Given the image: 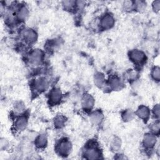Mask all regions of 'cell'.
I'll return each instance as SVG.
<instances>
[{
	"mask_svg": "<svg viewBox=\"0 0 160 160\" xmlns=\"http://www.w3.org/2000/svg\"><path fill=\"white\" fill-rule=\"evenodd\" d=\"M48 86L47 80L45 78H41L35 82L36 88L40 91L45 90Z\"/></svg>",
	"mask_w": 160,
	"mask_h": 160,
	"instance_id": "cell-6",
	"label": "cell"
},
{
	"mask_svg": "<svg viewBox=\"0 0 160 160\" xmlns=\"http://www.w3.org/2000/svg\"><path fill=\"white\" fill-rule=\"evenodd\" d=\"M103 119V116L99 112L96 111L93 113L91 116V121L93 124L97 125L101 123Z\"/></svg>",
	"mask_w": 160,
	"mask_h": 160,
	"instance_id": "cell-11",
	"label": "cell"
},
{
	"mask_svg": "<svg viewBox=\"0 0 160 160\" xmlns=\"http://www.w3.org/2000/svg\"><path fill=\"white\" fill-rule=\"evenodd\" d=\"M23 34L26 41L30 43L34 42L36 40V34L33 30H31V29H28V30H26L25 31H24Z\"/></svg>",
	"mask_w": 160,
	"mask_h": 160,
	"instance_id": "cell-5",
	"label": "cell"
},
{
	"mask_svg": "<svg viewBox=\"0 0 160 160\" xmlns=\"http://www.w3.org/2000/svg\"><path fill=\"white\" fill-rule=\"evenodd\" d=\"M28 11L25 8V7H23V8H21L18 13V16L21 19H26V17L28 16Z\"/></svg>",
	"mask_w": 160,
	"mask_h": 160,
	"instance_id": "cell-17",
	"label": "cell"
},
{
	"mask_svg": "<svg viewBox=\"0 0 160 160\" xmlns=\"http://www.w3.org/2000/svg\"><path fill=\"white\" fill-rule=\"evenodd\" d=\"M159 4H160L159 1H157L154 2L153 4V8H154L155 10L159 11V8H160V5Z\"/></svg>",
	"mask_w": 160,
	"mask_h": 160,
	"instance_id": "cell-25",
	"label": "cell"
},
{
	"mask_svg": "<svg viewBox=\"0 0 160 160\" xmlns=\"http://www.w3.org/2000/svg\"><path fill=\"white\" fill-rule=\"evenodd\" d=\"M159 68L158 67H156L152 73V76L155 79L159 80Z\"/></svg>",
	"mask_w": 160,
	"mask_h": 160,
	"instance_id": "cell-22",
	"label": "cell"
},
{
	"mask_svg": "<svg viewBox=\"0 0 160 160\" xmlns=\"http://www.w3.org/2000/svg\"><path fill=\"white\" fill-rule=\"evenodd\" d=\"M110 85L111 86V87L114 90H116V89H120L121 88L122 84L121 81H120L119 79L116 78H114L111 79Z\"/></svg>",
	"mask_w": 160,
	"mask_h": 160,
	"instance_id": "cell-16",
	"label": "cell"
},
{
	"mask_svg": "<svg viewBox=\"0 0 160 160\" xmlns=\"http://www.w3.org/2000/svg\"><path fill=\"white\" fill-rule=\"evenodd\" d=\"M42 56L43 54L41 51H40L39 49H36L31 53L30 60L33 63H36L40 62L41 60Z\"/></svg>",
	"mask_w": 160,
	"mask_h": 160,
	"instance_id": "cell-10",
	"label": "cell"
},
{
	"mask_svg": "<svg viewBox=\"0 0 160 160\" xmlns=\"http://www.w3.org/2000/svg\"><path fill=\"white\" fill-rule=\"evenodd\" d=\"M155 113L156 116H159V106H157L155 107Z\"/></svg>",
	"mask_w": 160,
	"mask_h": 160,
	"instance_id": "cell-26",
	"label": "cell"
},
{
	"mask_svg": "<svg viewBox=\"0 0 160 160\" xmlns=\"http://www.w3.org/2000/svg\"><path fill=\"white\" fill-rule=\"evenodd\" d=\"M58 150L61 155H67L71 150V144L68 141H61L58 147Z\"/></svg>",
	"mask_w": 160,
	"mask_h": 160,
	"instance_id": "cell-1",
	"label": "cell"
},
{
	"mask_svg": "<svg viewBox=\"0 0 160 160\" xmlns=\"http://www.w3.org/2000/svg\"><path fill=\"white\" fill-rule=\"evenodd\" d=\"M135 5L138 10H141L145 8V3L143 1H137L135 3Z\"/></svg>",
	"mask_w": 160,
	"mask_h": 160,
	"instance_id": "cell-23",
	"label": "cell"
},
{
	"mask_svg": "<svg viewBox=\"0 0 160 160\" xmlns=\"http://www.w3.org/2000/svg\"><path fill=\"white\" fill-rule=\"evenodd\" d=\"M82 103L84 108H91L94 105V99L90 95H85L83 99Z\"/></svg>",
	"mask_w": 160,
	"mask_h": 160,
	"instance_id": "cell-8",
	"label": "cell"
},
{
	"mask_svg": "<svg viewBox=\"0 0 160 160\" xmlns=\"http://www.w3.org/2000/svg\"><path fill=\"white\" fill-rule=\"evenodd\" d=\"M101 24L103 28L109 29L113 26L114 19L111 16L107 14L101 19Z\"/></svg>",
	"mask_w": 160,
	"mask_h": 160,
	"instance_id": "cell-3",
	"label": "cell"
},
{
	"mask_svg": "<svg viewBox=\"0 0 160 160\" xmlns=\"http://www.w3.org/2000/svg\"><path fill=\"white\" fill-rule=\"evenodd\" d=\"M123 119L125 120V121H129L133 118V114L132 113V112L131 111H126V112H125L124 114L123 115Z\"/></svg>",
	"mask_w": 160,
	"mask_h": 160,
	"instance_id": "cell-21",
	"label": "cell"
},
{
	"mask_svg": "<svg viewBox=\"0 0 160 160\" xmlns=\"http://www.w3.org/2000/svg\"><path fill=\"white\" fill-rule=\"evenodd\" d=\"M27 125V120L25 117H21L17 120L16 122V128L18 130H23Z\"/></svg>",
	"mask_w": 160,
	"mask_h": 160,
	"instance_id": "cell-12",
	"label": "cell"
},
{
	"mask_svg": "<svg viewBox=\"0 0 160 160\" xmlns=\"http://www.w3.org/2000/svg\"><path fill=\"white\" fill-rule=\"evenodd\" d=\"M156 143V138L151 135H147L144 136V146L148 148H150L154 146Z\"/></svg>",
	"mask_w": 160,
	"mask_h": 160,
	"instance_id": "cell-7",
	"label": "cell"
},
{
	"mask_svg": "<svg viewBox=\"0 0 160 160\" xmlns=\"http://www.w3.org/2000/svg\"><path fill=\"white\" fill-rule=\"evenodd\" d=\"M137 114L141 118L147 120L150 116V111L146 106H141L137 111Z\"/></svg>",
	"mask_w": 160,
	"mask_h": 160,
	"instance_id": "cell-9",
	"label": "cell"
},
{
	"mask_svg": "<svg viewBox=\"0 0 160 160\" xmlns=\"http://www.w3.org/2000/svg\"><path fill=\"white\" fill-rule=\"evenodd\" d=\"M105 83V78L103 75L101 73H98L94 76V83L96 86L101 87Z\"/></svg>",
	"mask_w": 160,
	"mask_h": 160,
	"instance_id": "cell-14",
	"label": "cell"
},
{
	"mask_svg": "<svg viewBox=\"0 0 160 160\" xmlns=\"http://www.w3.org/2000/svg\"><path fill=\"white\" fill-rule=\"evenodd\" d=\"M121 147V141L118 138H114L111 143V148L114 151H118Z\"/></svg>",
	"mask_w": 160,
	"mask_h": 160,
	"instance_id": "cell-18",
	"label": "cell"
},
{
	"mask_svg": "<svg viewBox=\"0 0 160 160\" xmlns=\"http://www.w3.org/2000/svg\"><path fill=\"white\" fill-rule=\"evenodd\" d=\"M99 153L96 149L91 148L86 152V156L89 159H97L99 158Z\"/></svg>",
	"mask_w": 160,
	"mask_h": 160,
	"instance_id": "cell-13",
	"label": "cell"
},
{
	"mask_svg": "<svg viewBox=\"0 0 160 160\" xmlns=\"http://www.w3.org/2000/svg\"><path fill=\"white\" fill-rule=\"evenodd\" d=\"M75 4V2L73 1H67L63 2V5L66 7V8H71Z\"/></svg>",
	"mask_w": 160,
	"mask_h": 160,
	"instance_id": "cell-24",
	"label": "cell"
},
{
	"mask_svg": "<svg viewBox=\"0 0 160 160\" xmlns=\"http://www.w3.org/2000/svg\"><path fill=\"white\" fill-rule=\"evenodd\" d=\"M24 109H25L24 104L21 102H18L15 104V105H14V110L18 113H21V111H23Z\"/></svg>",
	"mask_w": 160,
	"mask_h": 160,
	"instance_id": "cell-20",
	"label": "cell"
},
{
	"mask_svg": "<svg viewBox=\"0 0 160 160\" xmlns=\"http://www.w3.org/2000/svg\"><path fill=\"white\" fill-rule=\"evenodd\" d=\"M46 141H47V139H46V136L42 135L38 137L37 139H36V143L38 147H43L46 144Z\"/></svg>",
	"mask_w": 160,
	"mask_h": 160,
	"instance_id": "cell-15",
	"label": "cell"
},
{
	"mask_svg": "<svg viewBox=\"0 0 160 160\" xmlns=\"http://www.w3.org/2000/svg\"><path fill=\"white\" fill-rule=\"evenodd\" d=\"M130 58L135 63H140L144 59V55L141 51L133 50L130 53Z\"/></svg>",
	"mask_w": 160,
	"mask_h": 160,
	"instance_id": "cell-2",
	"label": "cell"
},
{
	"mask_svg": "<svg viewBox=\"0 0 160 160\" xmlns=\"http://www.w3.org/2000/svg\"><path fill=\"white\" fill-rule=\"evenodd\" d=\"M65 121V119L63 116H58L55 121V125L56 127H61L63 126Z\"/></svg>",
	"mask_w": 160,
	"mask_h": 160,
	"instance_id": "cell-19",
	"label": "cell"
},
{
	"mask_svg": "<svg viewBox=\"0 0 160 160\" xmlns=\"http://www.w3.org/2000/svg\"><path fill=\"white\" fill-rule=\"evenodd\" d=\"M61 98V93L60 90L58 89H55L50 93L49 99L51 102L53 103H56L59 102Z\"/></svg>",
	"mask_w": 160,
	"mask_h": 160,
	"instance_id": "cell-4",
	"label": "cell"
}]
</instances>
